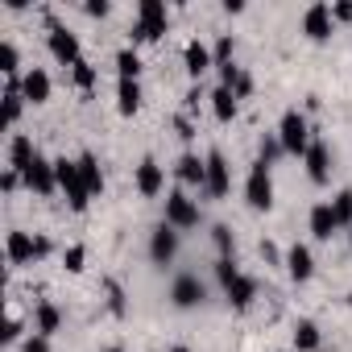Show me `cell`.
<instances>
[{
	"label": "cell",
	"instance_id": "obj_1",
	"mask_svg": "<svg viewBox=\"0 0 352 352\" xmlns=\"http://www.w3.org/2000/svg\"><path fill=\"white\" fill-rule=\"evenodd\" d=\"M245 204H249L253 212H270V208H274V174H270V166H265L261 157L249 166V179H245Z\"/></svg>",
	"mask_w": 352,
	"mask_h": 352
},
{
	"label": "cell",
	"instance_id": "obj_2",
	"mask_svg": "<svg viewBox=\"0 0 352 352\" xmlns=\"http://www.w3.org/2000/svg\"><path fill=\"white\" fill-rule=\"evenodd\" d=\"M278 137H282V149L286 153H294V157H302L307 149H311V124H307V116L298 112V108H290V112H282V124H278Z\"/></svg>",
	"mask_w": 352,
	"mask_h": 352
},
{
	"label": "cell",
	"instance_id": "obj_3",
	"mask_svg": "<svg viewBox=\"0 0 352 352\" xmlns=\"http://www.w3.org/2000/svg\"><path fill=\"white\" fill-rule=\"evenodd\" d=\"M162 34H166V5L162 0H141L133 21V42H157Z\"/></svg>",
	"mask_w": 352,
	"mask_h": 352
},
{
	"label": "cell",
	"instance_id": "obj_4",
	"mask_svg": "<svg viewBox=\"0 0 352 352\" xmlns=\"http://www.w3.org/2000/svg\"><path fill=\"white\" fill-rule=\"evenodd\" d=\"M46 30H50V34H46V46H50V54H54L63 67H75V63L83 58V50H79V38H75V34H71L63 21H54L50 13H46Z\"/></svg>",
	"mask_w": 352,
	"mask_h": 352
},
{
	"label": "cell",
	"instance_id": "obj_5",
	"mask_svg": "<svg viewBox=\"0 0 352 352\" xmlns=\"http://www.w3.org/2000/svg\"><path fill=\"white\" fill-rule=\"evenodd\" d=\"M54 166H58V191L67 195L71 212H87L91 195H87V187H83V179H79V162H67V157H58Z\"/></svg>",
	"mask_w": 352,
	"mask_h": 352
},
{
	"label": "cell",
	"instance_id": "obj_6",
	"mask_svg": "<svg viewBox=\"0 0 352 352\" xmlns=\"http://www.w3.org/2000/svg\"><path fill=\"white\" fill-rule=\"evenodd\" d=\"M166 224L170 228H199V204L187 191H170L166 195Z\"/></svg>",
	"mask_w": 352,
	"mask_h": 352
},
{
	"label": "cell",
	"instance_id": "obj_7",
	"mask_svg": "<svg viewBox=\"0 0 352 352\" xmlns=\"http://www.w3.org/2000/svg\"><path fill=\"white\" fill-rule=\"evenodd\" d=\"M25 187L34 191V195H42V199H50L54 191H58V166L50 162V157H42L38 153V162L25 170Z\"/></svg>",
	"mask_w": 352,
	"mask_h": 352
},
{
	"label": "cell",
	"instance_id": "obj_8",
	"mask_svg": "<svg viewBox=\"0 0 352 352\" xmlns=\"http://www.w3.org/2000/svg\"><path fill=\"white\" fill-rule=\"evenodd\" d=\"M208 298V286L199 282V274H179L174 278V286H170V302L179 307V311H191V307H199Z\"/></svg>",
	"mask_w": 352,
	"mask_h": 352
},
{
	"label": "cell",
	"instance_id": "obj_9",
	"mask_svg": "<svg viewBox=\"0 0 352 352\" xmlns=\"http://www.w3.org/2000/svg\"><path fill=\"white\" fill-rule=\"evenodd\" d=\"M204 162H208V183H204V191H208L212 199H224V195L232 191V166L224 162L220 149H212Z\"/></svg>",
	"mask_w": 352,
	"mask_h": 352
},
{
	"label": "cell",
	"instance_id": "obj_10",
	"mask_svg": "<svg viewBox=\"0 0 352 352\" xmlns=\"http://www.w3.org/2000/svg\"><path fill=\"white\" fill-rule=\"evenodd\" d=\"M174 253H179V228H170V224L162 220V224L149 232V257H153V265H170Z\"/></svg>",
	"mask_w": 352,
	"mask_h": 352
},
{
	"label": "cell",
	"instance_id": "obj_11",
	"mask_svg": "<svg viewBox=\"0 0 352 352\" xmlns=\"http://www.w3.org/2000/svg\"><path fill=\"white\" fill-rule=\"evenodd\" d=\"M302 34H307L311 42H327V38L336 34V17H331V5H311V9L302 13Z\"/></svg>",
	"mask_w": 352,
	"mask_h": 352
},
{
	"label": "cell",
	"instance_id": "obj_12",
	"mask_svg": "<svg viewBox=\"0 0 352 352\" xmlns=\"http://www.w3.org/2000/svg\"><path fill=\"white\" fill-rule=\"evenodd\" d=\"M162 187H166L162 162H157V157H141V166H137V191L153 199V195H162Z\"/></svg>",
	"mask_w": 352,
	"mask_h": 352
},
{
	"label": "cell",
	"instance_id": "obj_13",
	"mask_svg": "<svg viewBox=\"0 0 352 352\" xmlns=\"http://www.w3.org/2000/svg\"><path fill=\"white\" fill-rule=\"evenodd\" d=\"M302 162H307L311 183H315V187H323V183H327V174H331V153H327V145H323L319 137L311 141V149L302 153Z\"/></svg>",
	"mask_w": 352,
	"mask_h": 352
},
{
	"label": "cell",
	"instance_id": "obj_14",
	"mask_svg": "<svg viewBox=\"0 0 352 352\" xmlns=\"http://www.w3.org/2000/svg\"><path fill=\"white\" fill-rule=\"evenodd\" d=\"M38 162V149H34V137L30 133H17L13 141H9V170H17L21 179H25V170Z\"/></svg>",
	"mask_w": 352,
	"mask_h": 352
},
{
	"label": "cell",
	"instance_id": "obj_15",
	"mask_svg": "<svg viewBox=\"0 0 352 352\" xmlns=\"http://www.w3.org/2000/svg\"><path fill=\"white\" fill-rule=\"evenodd\" d=\"M5 253H9V265H30V261H38V236H30V232H9Z\"/></svg>",
	"mask_w": 352,
	"mask_h": 352
},
{
	"label": "cell",
	"instance_id": "obj_16",
	"mask_svg": "<svg viewBox=\"0 0 352 352\" xmlns=\"http://www.w3.org/2000/svg\"><path fill=\"white\" fill-rule=\"evenodd\" d=\"M282 265H286V274H290L294 282H311V274H315V257H311V249L298 245V241L286 249V261H282Z\"/></svg>",
	"mask_w": 352,
	"mask_h": 352
},
{
	"label": "cell",
	"instance_id": "obj_17",
	"mask_svg": "<svg viewBox=\"0 0 352 352\" xmlns=\"http://www.w3.org/2000/svg\"><path fill=\"white\" fill-rule=\"evenodd\" d=\"M21 96H25V104H46L50 100V75L42 67H30L21 75Z\"/></svg>",
	"mask_w": 352,
	"mask_h": 352
},
{
	"label": "cell",
	"instance_id": "obj_18",
	"mask_svg": "<svg viewBox=\"0 0 352 352\" xmlns=\"http://www.w3.org/2000/svg\"><path fill=\"white\" fill-rule=\"evenodd\" d=\"M336 232H340V224H336L331 204H315V208H311V236H315V241H331Z\"/></svg>",
	"mask_w": 352,
	"mask_h": 352
},
{
	"label": "cell",
	"instance_id": "obj_19",
	"mask_svg": "<svg viewBox=\"0 0 352 352\" xmlns=\"http://www.w3.org/2000/svg\"><path fill=\"white\" fill-rule=\"evenodd\" d=\"M174 174H179L187 187H199V191H204V183H208V162H199L195 153H183L179 166H174Z\"/></svg>",
	"mask_w": 352,
	"mask_h": 352
},
{
	"label": "cell",
	"instance_id": "obj_20",
	"mask_svg": "<svg viewBox=\"0 0 352 352\" xmlns=\"http://www.w3.org/2000/svg\"><path fill=\"white\" fill-rule=\"evenodd\" d=\"M224 294H228V302H232L236 311H245V307H253V298H257V282H253L249 274H236L232 286H224Z\"/></svg>",
	"mask_w": 352,
	"mask_h": 352
},
{
	"label": "cell",
	"instance_id": "obj_21",
	"mask_svg": "<svg viewBox=\"0 0 352 352\" xmlns=\"http://www.w3.org/2000/svg\"><path fill=\"white\" fill-rule=\"evenodd\" d=\"M79 179H83V187H87V195H91V199H96V195H104V174H100L96 153H79Z\"/></svg>",
	"mask_w": 352,
	"mask_h": 352
},
{
	"label": "cell",
	"instance_id": "obj_22",
	"mask_svg": "<svg viewBox=\"0 0 352 352\" xmlns=\"http://www.w3.org/2000/svg\"><path fill=\"white\" fill-rule=\"evenodd\" d=\"M183 58H187V75H191V79H204V71L216 67V58H212V50H208L204 42H187Z\"/></svg>",
	"mask_w": 352,
	"mask_h": 352
},
{
	"label": "cell",
	"instance_id": "obj_23",
	"mask_svg": "<svg viewBox=\"0 0 352 352\" xmlns=\"http://www.w3.org/2000/svg\"><path fill=\"white\" fill-rule=\"evenodd\" d=\"M116 108H120V116H133L141 108V83L137 79H116Z\"/></svg>",
	"mask_w": 352,
	"mask_h": 352
},
{
	"label": "cell",
	"instance_id": "obj_24",
	"mask_svg": "<svg viewBox=\"0 0 352 352\" xmlns=\"http://www.w3.org/2000/svg\"><path fill=\"white\" fill-rule=\"evenodd\" d=\"M212 112H216V120H220V124H232V120H236L241 104H236L232 87H216V91H212Z\"/></svg>",
	"mask_w": 352,
	"mask_h": 352
},
{
	"label": "cell",
	"instance_id": "obj_25",
	"mask_svg": "<svg viewBox=\"0 0 352 352\" xmlns=\"http://www.w3.org/2000/svg\"><path fill=\"white\" fill-rule=\"evenodd\" d=\"M25 112V96H21V79H9L5 87V124H17Z\"/></svg>",
	"mask_w": 352,
	"mask_h": 352
},
{
	"label": "cell",
	"instance_id": "obj_26",
	"mask_svg": "<svg viewBox=\"0 0 352 352\" xmlns=\"http://www.w3.org/2000/svg\"><path fill=\"white\" fill-rule=\"evenodd\" d=\"M58 323H63V315H58V307L54 302H38V311H34V327H38V336H54L58 331Z\"/></svg>",
	"mask_w": 352,
	"mask_h": 352
},
{
	"label": "cell",
	"instance_id": "obj_27",
	"mask_svg": "<svg viewBox=\"0 0 352 352\" xmlns=\"http://www.w3.org/2000/svg\"><path fill=\"white\" fill-rule=\"evenodd\" d=\"M323 344V336H319V323H311V319H298L294 323V348L298 352H315Z\"/></svg>",
	"mask_w": 352,
	"mask_h": 352
},
{
	"label": "cell",
	"instance_id": "obj_28",
	"mask_svg": "<svg viewBox=\"0 0 352 352\" xmlns=\"http://www.w3.org/2000/svg\"><path fill=\"white\" fill-rule=\"evenodd\" d=\"M116 75H120V79H137V75H141V58H137L133 46L116 50Z\"/></svg>",
	"mask_w": 352,
	"mask_h": 352
},
{
	"label": "cell",
	"instance_id": "obj_29",
	"mask_svg": "<svg viewBox=\"0 0 352 352\" xmlns=\"http://www.w3.org/2000/svg\"><path fill=\"white\" fill-rule=\"evenodd\" d=\"M71 79H75L79 91H91V87H96V67H91L87 58H79V63L71 67Z\"/></svg>",
	"mask_w": 352,
	"mask_h": 352
},
{
	"label": "cell",
	"instance_id": "obj_30",
	"mask_svg": "<svg viewBox=\"0 0 352 352\" xmlns=\"http://www.w3.org/2000/svg\"><path fill=\"white\" fill-rule=\"evenodd\" d=\"M331 212H336V224L340 228H352V191H340L331 199Z\"/></svg>",
	"mask_w": 352,
	"mask_h": 352
},
{
	"label": "cell",
	"instance_id": "obj_31",
	"mask_svg": "<svg viewBox=\"0 0 352 352\" xmlns=\"http://www.w3.org/2000/svg\"><path fill=\"white\" fill-rule=\"evenodd\" d=\"M0 63H5L0 71H5L9 79H21V75H17V67H21V54H17V46H13V42H5V46H0Z\"/></svg>",
	"mask_w": 352,
	"mask_h": 352
},
{
	"label": "cell",
	"instance_id": "obj_32",
	"mask_svg": "<svg viewBox=\"0 0 352 352\" xmlns=\"http://www.w3.org/2000/svg\"><path fill=\"white\" fill-rule=\"evenodd\" d=\"M63 265H67L71 274H79V270L87 265V249H83V245H67V249H63Z\"/></svg>",
	"mask_w": 352,
	"mask_h": 352
},
{
	"label": "cell",
	"instance_id": "obj_33",
	"mask_svg": "<svg viewBox=\"0 0 352 352\" xmlns=\"http://www.w3.org/2000/svg\"><path fill=\"white\" fill-rule=\"evenodd\" d=\"M286 149H282V137L278 133H270V137H261V162L265 166H274V157H282Z\"/></svg>",
	"mask_w": 352,
	"mask_h": 352
},
{
	"label": "cell",
	"instance_id": "obj_34",
	"mask_svg": "<svg viewBox=\"0 0 352 352\" xmlns=\"http://www.w3.org/2000/svg\"><path fill=\"white\" fill-rule=\"evenodd\" d=\"M232 50H236V42H232V34H224V38L216 42V50H212L216 67H228V63H232Z\"/></svg>",
	"mask_w": 352,
	"mask_h": 352
},
{
	"label": "cell",
	"instance_id": "obj_35",
	"mask_svg": "<svg viewBox=\"0 0 352 352\" xmlns=\"http://www.w3.org/2000/svg\"><path fill=\"white\" fill-rule=\"evenodd\" d=\"M212 241H216L220 257H232V232H228L224 224H216V228H212Z\"/></svg>",
	"mask_w": 352,
	"mask_h": 352
},
{
	"label": "cell",
	"instance_id": "obj_36",
	"mask_svg": "<svg viewBox=\"0 0 352 352\" xmlns=\"http://www.w3.org/2000/svg\"><path fill=\"white\" fill-rule=\"evenodd\" d=\"M241 270H236V261L232 257H220L216 261V278H220V286H232V278H236Z\"/></svg>",
	"mask_w": 352,
	"mask_h": 352
},
{
	"label": "cell",
	"instance_id": "obj_37",
	"mask_svg": "<svg viewBox=\"0 0 352 352\" xmlns=\"http://www.w3.org/2000/svg\"><path fill=\"white\" fill-rule=\"evenodd\" d=\"M21 331H25V323H21L17 315H9V319H5V331H0V336H5V344H17Z\"/></svg>",
	"mask_w": 352,
	"mask_h": 352
},
{
	"label": "cell",
	"instance_id": "obj_38",
	"mask_svg": "<svg viewBox=\"0 0 352 352\" xmlns=\"http://www.w3.org/2000/svg\"><path fill=\"white\" fill-rule=\"evenodd\" d=\"M108 311L112 315H124V290L116 282H108Z\"/></svg>",
	"mask_w": 352,
	"mask_h": 352
},
{
	"label": "cell",
	"instance_id": "obj_39",
	"mask_svg": "<svg viewBox=\"0 0 352 352\" xmlns=\"http://www.w3.org/2000/svg\"><path fill=\"white\" fill-rule=\"evenodd\" d=\"M21 352H50V340L46 336H25L21 340Z\"/></svg>",
	"mask_w": 352,
	"mask_h": 352
},
{
	"label": "cell",
	"instance_id": "obj_40",
	"mask_svg": "<svg viewBox=\"0 0 352 352\" xmlns=\"http://www.w3.org/2000/svg\"><path fill=\"white\" fill-rule=\"evenodd\" d=\"M249 91H253V75H245V71H241V75H236V83H232V96H236V100H245Z\"/></svg>",
	"mask_w": 352,
	"mask_h": 352
},
{
	"label": "cell",
	"instance_id": "obj_41",
	"mask_svg": "<svg viewBox=\"0 0 352 352\" xmlns=\"http://www.w3.org/2000/svg\"><path fill=\"white\" fill-rule=\"evenodd\" d=\"M0 187H5V195H13L21 187V174L17 170H5V174H0Z\"/></svg>",
	"mask_w": 352,
	"mask_h": 352
},
{
	"label": "cell",
	"instance_id": "obj_42",
	"mask_svg": "<svg viewBox=\"0 0 352 352\" xmlns=\"http://www.w3.org/2000/svg\"><path fill=\"white\" fill-rule=\"evenodd\" d=\"M108 9H112L108 0H87V5H83V13H87V17H108Z\"/></svg>",
	"mask_w": 352,
	"mask_h": 352
},
{
	"label": "cell",
	"instance_id": "obj_43",
	"mask_svg": "<svg viewBox=\"0 0 352 352\" xmlns=\"http://www.w3.org/2000/svg\"><path fill=\"white\" fill-rule=\"evenodd\" d=\"M331 17H336V21H352V0H336V5H331Z\"/></svg>",
	"mask_w": 352,
	"mask_h": 352
},
{
	"label": "cell",
	"instance_id": "obj_44",
	"mask_svg": "<svg viewBox=\"0 0 352 352\" xmlns=\"http://www.w3.org/2000/svg\"><path fill=\"white\" fill-rule=\"evenodd\" d=\"M261 257H265V261H274V265H278V261H286V253H278L270 241H261Z\"/></svg>",
	"mask_w": 352,
	"mask_h": 352
},
{
	"label": "cell",
	"instance_id": "obj_45",
	"mask_svg": "<svg viewBox=\"0 0 352 352\" xmlns=\"http://www.w3.org/2000/svg\"><path fill=\"white\" fill-rule=\"evenodd\" d=\"M179 137H183V141H191V137H195V129H191V120H187V116H179Z\"/></svg>",
	"mask_w": 352,
	"mask_h": 352
},
{
	"label": "cell",
	"instance_id": "obj_46",
	"mask_svg": "<svg viewBox=\"0 0 352 352\" xmlns=\"http://www.w3.org/2000/svg\"><path fill=\"white\" fill-rule=\"evenodd\" d=\"M170 352H191V348H183V344H179V348H170Z\"/></svg>",
	"mask_w": 352,
	"mask_h": 352
},
{
	"label": "cell",
	"instance_id": "obj_47",
	"mask_svg": "<svg viewBox=\"0 0 352 352\" xmlns=\"http://www.w3.org/2000/svg\"><path fill=\"white\" fill-rule=\"evenodd\" d=\"M104 352H120V348H104Z\"/></svg>",
	"mask_w": 352,
	"mask_h": 352
},
{
	"label": "cell",
	"instance_id": "obj_48",
	"mask_svg": "<svg viewBox=\"0 0 352 352\" xmlns=\"http://www.w3.org/2000/svg\"><path fill=\"white\" fill-rule=\"evenodd\" d=\"M348 241H352V228H348Z\"/></svg>",
	"mask_w": 352,
	"mask_h": 352
}]
</instances>
